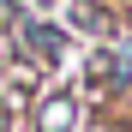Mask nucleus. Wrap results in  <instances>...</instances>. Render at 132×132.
Here are the masks:
<instances>
[{
  "mask_svg": "<svg viewBox=\"0 0 132 132\" xmlns=\"http://www.w3.org/2000/svg\"><path fill=\"white\" fill-rule=\"evenodd\" d=\"M6 42H12V48H24L36 66H60L66 54H72V30H66L60 18H36V12L18 18V24L6 30Z\"/></svg>",
  "mask_w": 132,
  "mask_h": 132,
  "instance_id": "1",
  "label": "nucleus"
},
{
  "mask_svg": "<svg viewBox=\"0 0 132 132\" xmlns=\"http://www.w3.org/2000/svg\"><path fill=\"white\" fill-rule=\"evenodd\" d=\"M48 6L60 12V24L72 36H90V42H114L120 36V18H114V6H102V0H48Z\"/></svg>",
  "mask_w": 132,
  "mask_h": 132,
  "instance_id": "2",
  "label": "nucleus"
},
{
  "mask_svg": "<svg viewBox=\"0 0 132 132\" xmlns=\"http://www.w3.org/2000/svg\"><path fill=\"white\" fill-rule=\"evenodd\" d=\"M78 126V96L72 90H42L30 108V132H72Z\"/></svg>",
  "mask_w": 132,
  "mask_h": 132,
  "instance_id": "3",
  "label": "nucleus"
},
{
  "mask_svg": "<svg viewBox=\"0 0 132 132\" xmlns=\"http://www.w3.org/2000/svg\"><path fill=\"white\" fill-rule=\"evenodd\" d=\"M0 132H12V108L6 102H0Z\"/></svg>",
  "mask_w": 132,
  "mask_h": 132,
  "instance_id": "4",
  "label": "nucleus"
}]
</instances>
